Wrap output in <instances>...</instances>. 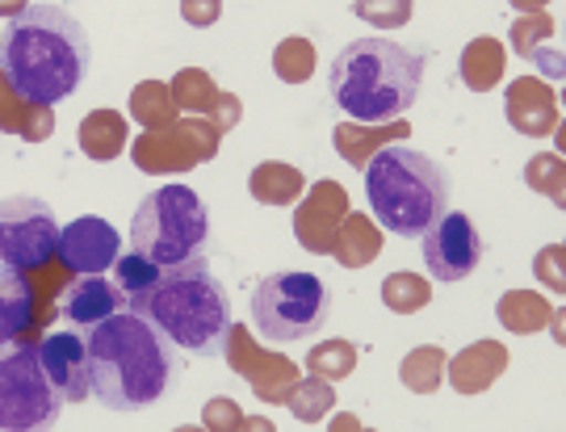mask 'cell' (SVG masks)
Returning a JSON list of instances; mask_svg holds the SVG:
<instances>
[{"mask_svg": "<svg viewBox=\"0 0 566 432\" xmlns=\"http://www.w3.org/2000/svg\"><path fill=\"white\" fill-rule=\"evenodd\" d=\"M118 307H126V303H122L118 286H114L105 273H81L72 286L63 289V298H60L63 319L81 331L97 328V324L109 319Z\"/></svg>", "mask_w": 566, "mask_h": 432, "instance_id": "4fadbf2b", "label": "cell"}, {"mask_svg": "<svg viewBox=\"0 0 566 432\" xmlns=\"http://www.w3.org/2000/svg\"><path fill=\"white\" fill-rule=\"evenodd\" d=\"M126 310L143 315L177 349H189L198 357H223L231 345V298L223 282L210 273L206 256L160 268L151 289L130 298Z\"/></svg>", "mask_w": 566, "mask_h": 432, "instance_id": "3957f363", "label": "cell"}, {"mask_svg": "<svg viewBox=\"0 0 566 432\" xmlns=\"http://www.w3.org/2000/svg\"><path fill=\"white\" fill-rule=\"evenodd\" d=\"M60 219L34 193L0 198V261L13 268H42L60 252Z\"/></svg>", "mask_w": 566, "mask_h": 432, "instance_id": "9c48e42d", "label": "cell"}, {"mask_svg": "<svg viewBox=\"0 0 566 432\" xmlns=\"http://www.w3.org/2000/svg\"><path fill=\"white\" fill-rule=\"evenodd\" d=\"M500 366H507V361H491V366H483V361H479V349L462 352V357L453 361V387H458L462 394L483 391V387H491V378H495Z\"/></svg>", "mask_w": 566, "mask_h": 432, "instance_id": "d6986e66", "label": "cell"}, {"mask_svg": "<svg viewBox=\"0 0 566 432\" xmlns=\"http://www.w3.org/2000/svg\"><path fill=\"white\" fill-rule=\"evenodd\" d=\"M311 63H315V51H311V42H303V39L285 42L282 51H277V72H282V81H306V76H311Z\"/></svg>", "mask_w": 566, "mask_h": 432, "instance_id": "ffe728a7", "label": "cell"}, {"mask_svg": "<svg viewBox=\"0 0 566 432\" xmlns=\"http://www.w3.org/2000/svg\"><path fill=\"white\" fill-rule=\"evenodd\" d=\"M42 373L51 382V391L67 403H84L93 394V366H88V336L76 331H51L39 345Z\"/></svg>", "mask_w": 566, "mask_h": 432, "instance_id": "8fae6325", "label": "cell"}, {"mask_svg": "<svg viewBox=\"0 0 566 432\" xmlns=\"http://www.w3.org/2000/svg\"><path fill=\"white\" fill-rule=\"evenodd\" d=\"M424 268L437 282H465L474 268L483 265V235L470 214L462 210H446L424 235Z\"/></svg>", "mask_w": 566, "mask_h": 432, "instance_id": "30bf717a", "label": "cell"}, {"mask_svg": "<svg viewBox=\"0 0 566 432\" xmlns=\"http://www.w3.org/2000/svg\"><path fill=\"white\" fill-rule=\"evenodd\" d=\"M298 172L285 165H261L256 168V177H252V193L261 198V202H290L294 193H298Z\"/></svg>", "mask_w": 566, "mask_h": 432, "instance_id": "ac0fdd59", "label": "cell"}, {"mask_svg": "<svg viewBox=\"0 0 566 432\" xmlns=\"http://www.w3.org/2000/svg\"><path fill=\"white\" fill-rule=\"evenodd\" d=\"M63 399L42 373L39 349L30 340H0V429L30 432L60 424Z\"/></svg>", "mask_w": 566, "mask_h": 432, "instance_id": "ba28073f", "label": "cell"}, {"mask_svg": "<svg viewBox=\"0 0 566 432\" xmlns=\"http://www.w3.org/2000/svg\"><path fill=\"white\" fill-rule=\"evenodd\" d=\"M424 55L395 39H353L336 51L327 93L357 123H395L420 97Z\"/></svg>", "mask_w": 566, "mask_h": 432, "instance_id": "277c9868", "label": "cell"}, {"mask_svg": "<svg viewBox=\"0 0 566 432\" xmlns=\"http://www.w3.org/2000/svg\"><path fill=\"white\" fill-rule=\"evenodd\" d=\"M424 298H428V286H424V282H411L407 273H395V277L386 282V303H390L395 310L424 307Z\"/></svg>", "mask_w": 566, "mask_h": 432, "instance_id": "44dd1931", "label": "cell"}, {"mask_svg": "<svg viewBox=\"0 0 566 432\" xmlns=\"http://www.w3.org/2000/svg\"><path fill=\"white\" fill-rule=\"evenodd\" d=\"M185 18L193 25H210L219 18V0H185Z\"/></svg>", "mask_w": 566, "mask_h": 432, "instance_id": "603a6c76", "label": "cell"}, {"mask_svg": "<svg viewBox=\"0 0 566 432\" xmlns=\"http://www.w3.org/2000/svg\"><path fill=\"white\" fill-rule=\"evenodd\" d=\"M160 277V265H151L147 256H139V252H130V256H118L114 261V286H118L122 303H130V298H139L143 289H151V282Z\"/></svg>", "mask_w": 566, "mask_h": 432, "instance_id": "e0dca14e", "label": "cell"}, {"mask_svg": "<svg viewBox=\"0 0 566 432\" xmlns=\"http://www.w3.org/2000/svg\"><path fill=\"white\" fill-rule=\"evenodd\" d=\"M122 256V240L114 223L84 214L76 223H67L60 231V261L72 273H109L114 261Z\"/></svg>", "mask_w": 566, "mask_h": 432, "instance_id": "7c38bea8", "label": "cell"}, {"mask_svg": "<svg viewBox=\"0 0 566 432\" xmlns=\"http://www.w3.org/2000/svg\"><path fill=\"white\" fill-rule=\"evenodd\" d=\"M365 198L386 231L420 240L449 210V177L424 151L390 144L365 165Z\"/></svg>", "mask_w": 566, "mask_h": 432, "instance_id": "5b68a950", "label": "cell"}, {"mask_svg": "<svg viewBox=\"0 0 566 432\" xmlns=\"http://www.w3.org/2000/svg\"><path fill=\"white\" fill-rule=\"evenodd\" d=\"M500 72H504V51H500V42L495 39H479L465 46L462 55V81L474 88V93H486L491 84L500 81Z\"/></svg>", "mask_w": 566, "mask_h": 432, "instance_id": "9a60e30c", "label": "cell"}, {"mask_svg": "<svg viewBox=\"0 0 566 432\" xmlns=\"http://www.w3.org/2000/svg\"><path fill=\"white\" fill-rule=\"evenodd\" d=\"M210 240V210L189 186L151 189L135 207L130 219V244L151 265H181L206 252Z\"/></svg>", "mask_w": 566, "mask_h": 432, "instance_id": "8992f818", "label": "cell"}, {"mask_svg": "<svg viewBox=\"0 0 566 432\" xmlns=\"http://www.w3.org/2000/svg\"><path fill=\"white\" fill-rule=\"evenodd\" d=\"M93 46L63 4L34 0L18 9L0 34V72L21 102L60 105L88 76Z\"/></svg>", "mask_w": 566, "mask_h": 432, "instance_id": "6da1fadb", "label": "cell"}, {"mask_svg": "<svg viewBox=\"0 0 566 432\" xmlns=\"http://www.w3.org/2000/svg\"><path fill=\"white\" fill-rule=\"evenodd\" d=\"M84 336L93 366V399L109 412L156 408L177 387V345L135 310H114Z\"/></svg>", "mask_w": 566, "mask_h": 432, "instance_id": "7a4b0ae2", "label": "cell"}, {"mask_svg": "<svg viewBox=\"0 0 566 432\" xmlns=\"http://www.w3.org/2000/svg\"><path fill=\"white\" fill-rule=\"evenodd\" d=\"M122 123H118V114H88L81 126V144L84 151L93 156V160H114L122 151Z\"/></svg>", "mask_w": 566, "mask_h": 432, "instance_id": "2e32d148", "label": "cell"}, {"mask_svg": "<svg viewBox=\"0 0 566 432\" xmlns=\"http://www.w3.org/2000/svg\"><path fill=\"white\" fill-rule=\"evenodd\" d=\"M353 9H357V18L378 21V25H399L411 18V0H357Z\"/></svg>", "mask_w": 566, "mask_h": 432, "instance_id": "7402d4cb", "label": "cell"}, {"mask_svg": "<svg viewBox=\"0 0 566 432\" xmlns=\"http://www.w3.org/2000/svg\"><path fill=\"white\" fill-rule=\"evenodd\" d=\"M34 315V289L25 273L0 261V340H18Z\"/></svg>", "mask_w": 566, "mask_h": 432, "instance_id": "5bb4252c", "label": "cell"}, {"mask_svg": "<svg viewBox=\"0 0 566 432\" xmlns=\"http://www.w3.org/2000/svg\"><path fill=\"white\" fill-rule=\"evenodd\" d=\"M327 307H332V294L315 273H298V268L269 273L252 289V328L269 345L311 340L327 324Z\"/></svg>", "mask_w": 566, "mask_h": 432, "instance_id": "52a82bcc", "label": "cell"}]
</instances>
